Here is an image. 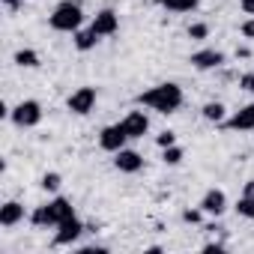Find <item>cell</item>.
<instances>
[{
	"label": "cell",
	"instance_id": "cell-27",
	"mask_svg": "<svg viewBox=\"0 0 254 254\" xmlns=\"http://www.w3.org/2000/svg\"><path fill=\"white\" fill-rule=\"evenodd\" d=\"M0 3H3V6H6L9 12H18V9H21V3H24V0H0Z\"/></svg>",
	"mask_w": 254,
	"mask_h": 254
},
{
	"label": "cell",
	"instance_id": "cell-9",
	"mask_svg": "<svg viewBox=\"0 0 254 254\" xmlns=\"http://www.w3.org/2000/svg\"><path fill=\"white\" fill-rule=\"evenodd\" d=\"M117 159H114V168L117 171H123V174H138L141 168H144V159H141V153H135V150H120V153H114Z\"/></svg>",
	"mask_w": 254,
	"mask_h": 254
},
{
	"label": "cell",
	"instance_id": "cell-18",
	"mask_svg": "<svg viewBox=\"0 0 254 254\" xmlns=\"http://www.w3.org/2000/svg\"><path fill=\"white\" fill-rule=\"evenodd\" d=\"M200 114H203V120H209V123H224V105H221V102H206Z\"/></svg>",
	"mask_w": 254,
	"mask_h": 254
},
{
	"label": "cell",
	"instance_id": "cell-23",
	"mask_svg": "<svg viewBox=\"0 0 254 254\" xmlns=\"http://www.w3.org/2000/svg\"><path fill=\"white\" fill-rule=\"evenodd\" d=\"M156 144H159L162 150H165V147H174V144H177V135H174V132H162V135L156 138Z\"/></svg>",
	"mask_w": 254,
	"mask_h": 254
},
{
	"label": "cell",
	"instance_id": "cell-20",
	"mask_svg": "<svg viewBox=\"0 0 254 254\" xmlns=\"http://www.w3.org/2000/svg\"><path fill=\"white\" fill-rule=\"evenodd\" d=\"M162 159H165V165H180L183 162V147H177V144L174 147H165V156Z\"/></svg>",
	"mask_w": 254,
	"mask_h": 254
},
{
	"label": "cell",
	"instance_id": "cell-2",
	"mask_svg": "<svg viewBox=\"0 0 254 254\" xmlns=\"http://www.w3.org/2000/svg\"><path fill=\"white\" fill-rule=\"evenodd\" d=\"M72 215H75L72 203H69L66 197H54L51 203L36 206L33 215H30V221H33V227H57L60 221H66V218H72Z\"/></svg>",
	"mask_w": 254,
	"mask_h": 254
},
{
	"label": "cell",
	"instance_id": "cell-19",
	"mask_svg": "<svg viewBox=\"0 0 254 254\" xmlns=\"http://www.w3.org/2000/svg\"><path fill=\"white\" fill-rule=\"evenodd\" d=\"M236 212H239L242 218H254V197L242 194V197L236 200Z\"/></svg>",
	"mask_w": 254,
	"mask_h": 254
},
{
	"label": "cell",
	"instance_id": "cell-30",
	"mask_svg": "<svg viewBox=\"0 0 254 254\" xmlns=\"http://www.w3.org/2000/svg\"><path fill=\"white\" fill-rule=\"evenodd\" d=\"M236 57H242V60H248V57H251V51H248V48H236Z\"/></svg>",
	"mask_w": 254,
	"mask_h": 254
},
{
	"label": "cell",
	"instance_id": "cell-28",
	"mask_svg": "<svg viewBox=\"0 0 254 254\" xmlns=\"http://www.w3.org/2000/svg\"><path fill=\"white\" fill-rule=\"evenodd\" d=\"M239 3H242V9H245L248 15H254V0H239Z\"/></svg>",
	"mask_w": 254,
	"mask_h": 254
},
{
	"label": "cell",
	"instance_id": "cell-14",
	"mask_svg": "<svg viewBox=\"0 0 254 254\" xmlns=\"http://www.w3.org/2000/svg\"><path fill=\"white\" fill-rule=\"evenodd\" d=\"M21 218H24V206L18 200H9V203L0 206V224H3V227H15Z\"/></svg>",
	"mask_w": 254,
	"mask_h": 254
},
{
	"label": "cell",
	"instance_id": "cell-8",
	"mask_svg": "<svg viewBox=\"0 0 254 254\" xmlns=\"http://www.w3.org/2000/svg\"><path fill=\"white\" fill-rule=\"evenodd\" d=\"M123 129L129 132V138H144L150 132V117L144 111H129L123 120Z\"/></svg>",
	"mask_w": 254,
	"mask_h": 254
},
{
	"label": "cell",
	"instance_id": "cell-21",
	"mask_svg": "<svg viewBox=\"0 0 254 254\" xmlns=\"http://www.w3.org/2000/svg\"><path fill=\"white\" fill-rule=\"evenodd\" d=\"M60 183H63L60 174H45V177H42V189H45V191H57Z\"/></svg>",
	"mask_w": 254,
	"mask_h": 254
},
{
	"label": "cell",
	"instance_id": "cell-7",
	"mask_svg": "<svg viewBox=\"0 0 254 254\" xmlns=\"http://www.w3.org/2000/svg\"><path fill=\"white\" fill-rule=\"evenodd\" d=\"M66 108H69L72 114H78V117L90 114V111L96 108V90H93V87H81V90H75V93L69 96Z\"/></svg>",
	"mask_w": 254,
	"mask_h": 254
},
{
	"label": "cell",
	"instance_id": "cell-13",
	"mask_svg": "<svg viewBox=\"0 0 254 254\" xmlns=\"http://www.w3.org/2000/svg\"><path fill=\"white\" fill-rule=\"evenodd\" d=\"M200 209H203L206 215H221V212L227 209V194H224L221 189H209V191L203 194V200H200Z\"/></svg>",
	"mask_w": 254,
	"mask_h": 254
},
{
	"label": "cell",
	"instance_id": "cell-29",
	"mask_svg": "<svg viewBox=\"0 0 254 254\" xmlns=\"http://www.w3.org/2000/svg\"><path fill=\"white\" fill-rule=\"evenodd\" d=\"M242 194H248V197H254V180H248V183H245V191H242Z\"/></svg>",
	"mask_w": 254,
	"mask_h": 254
},
{
	"label": "cell",
	"instance_id": "cell-11",
	"mask_svg": "<svg viewBox=\"0 0 254 254\" xmlns=\"http://www.w3.org/2000/svg\"><path fill=\"white\" fill-rule=\"evenodd\" d=\"M99 36H114L117 30H120V18H117V12L114 9H102L96 18H93V24H90Z\"/></svg>",
	"mask_w": 254,
	"mask_h": 254
},
{
	"label": "cell",
	"instance_id": "cell-15",
	"mask_svg": "<svg viewBox=\"0 0 254 254\" xmlns=\"http://www.w3.org/2000/svg\"><path fill=\"white\" fill-rule=\"evenodd\" d=\"M72 36H75V48H78V51H90V48H96V42L102 39L93 27H87V30H75Z\"/></svg>",
	"mask_w": 254,
	"mask_h": 254
},
{
	"label": "cell",
	"instance_id": "cell-24",
	"mask_svg": "<svg viewBox=\"0 0 254 254\" xmlns=\"http://www.w3.org/2000/svg\"><path fill=\"white\" fill-rule=\"evenodd\" d=\"M200 215H203V209H186L183 212V221L186 224H200Z\"/></svg>",
	"mask_w": 254,
	"mask_h": 254
},
{
	"label": "cell",
	"instance_id": "cell-6",
	"mask_svg": "<svg viewBox=\"0 0 254 254\" xmlns=\"http://www.w3.org/2000/svg\"><path fill=\"white\" fill-rule=\"evenodd\" d=\"M87 227H84V221L78 218V215H72V218H66V221H60L57 224V236H54V245H72V242H78L81 239V233H84Z\"/></svg>",
	"mask_w": 254,
	"mask_h": 254
},
{
	"label": "cell",
	"instance_id": "cell-25",
	"mask_svg": "<svg viewBox=\"0 0 254 254\" xmlns=\"http://www.w3.org/2000/svg\"><path fill=\"white\" fill-rule=\"evenodd\" d=\"M239 30H242V36H245V39H254V18L242 21V27H239Z\"/></svg>",
	"mask_w": 254,
	"mask_h": 254
},
{
	"label": "cell",
	"instance_id": "cell-22",
	"mask_svg": "<svg viewBox=\"0 0 254 254\" xmlns=\"http://www.w3.org/2000/svg\"><path fill=\"white\" fill-rule=\"evenodd\" d=\"M209 36V24H191L189 27V39H206Z\"/></svg>",
	"mask_w": 254,
	"mask_h": 254
},
{
	"label": "cell",
	"instance_id": "cell-26",
	"mask_svg": "<svg viewBox=\"0 0 254 254\" xmlns=\"http://www.w3.org/2000/svg\"><path fill=\"white\" fill-rule=\"evenodd\" d=\"M239 87L254 93V75H239Z\"/></svg>",
	"mask_w": 254,
	"mask_h": 254
},
{
	"label": "cell",
	"instance_id": "cell-17",
	"mask_svg": "<svg viewBox=\"0 0 254 254\" xmlns=\"http://www.w3.org/2000/svg\"><path fill=\"white\" fill-rule=\"evenodd\" d=\"M15 63L21 69H36L39 66V54L33 48H21V51H15Z\"/></svg>",
	"mask_w": 254,
	"mask_h": 254
},
{
	"label": "cell",
	"instance_id": "cell-10",
	"mask_svg": "<svg viewBox=\"0 0 254 254\" xmlns=\"http://www.w3.org/2000/svg\"><path fill=\"white\" fill-rule=\"evenodd\" d=\"M224 63V54L215 51V48H203V51H194L191 54V66L200 69V72H209V69H218Z\"/></svg>",
	"mask_w": 254,
	"mask_h": 254
},
{
	"label": "cell",
	"instance_id": "cell-12",
	"mask_svg": "<svg viewBox=\"0 0 254 254\" xmlns=\"http://www.w3.org/2000/svg\"><path fill=\"white\" fill-rule=\"evenodd\" d=\"M224 126H227V129H233V132H251L254 129V102L245 105V108H239Z\"/></svg>",
	"mask_w": 254,
	"mask_h": 254
},
{
	"label": "cell",
	"instance_id": "cell-3",
	"mask_svg": "<svg viewBox=\"0 0 254 254\" xmlns=\"http://www.w3.org/2000/svg\"><path fill=\"white\" fill-rule=\"evenodd\" d=\"M81 24H84V9L78 0H63L51 12V27L57 33H75V30H81Z\"/></svg>",
	"mask_w": 254,
	"mask_h": 254
},
{
	"label": "cell",
	"instance_id": "cell-5",
	"mask_svg": "<svg viewBox=\"0 0 254 254\" xmlns=\"http://www.w3.org/2000/svg\"><path fill=\"white\" fill-rule=\"evenodd\" d=\"M129 141V132L123 129V123H114V126H105L102 135H99V147L108 150V153H120Z\"/></svg>",
	"mask_w": 254,
	"mask_h": 254
},
{
	"label": "cell",
	"instance_id": "cell-1",
	"mask_svg": "<svg viewBox=\"0 0 254 254\" xmlns=\"http://www.w3.org/2000/svg\"><path fill=\"white\" fill-rule=\"evenodd\" d=\"M138 105L153 108V111H159V114H174V111H180V105H183V87L174 84V81L156 84V87H150V90H144V93L138 96Z\"/></svg>",
	"mask_w": 254,
	"mask_h": 254
},
{
	"label": "cell",
	"instance_id": "cell-4",
	"mask_svg": "<svg viewBox=\"0 0 254 254\" xmlns=\"http://www.w3.org/2000/svg\"><path fill=\"white\" fill-rule=\"evenodd\" d=\"M39 120H42V105L36 99H24L12 108V123L18 129H33V126H39Z\"/></svg>",
	"mask_w": 254,
	"mask_h": 254
},
{
	"label": "cell",
	"instance_id": "cell-16",
	"mask_svg": "<svg viewBox=\"0 0 254 254\" xmlns=\"http://www.w3.org/2000/svg\"><path fill=\"white\" fill-rule=\"evenodd\" d=\"M156 3L168 12H191L197 9V0H156Z\"/></svg>",
	"mask_w": 254,
	"mask_h": 254
}]
</instances>
